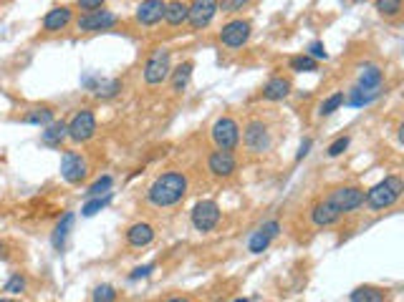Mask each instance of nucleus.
I'll list each match as a JSON object with an SVG mask.
<instances>
[{
	"mask_svg": "<svg viewBox=\"0 0 404 302\" xmlns=\"http://www.w3.org/2000/svg\"><path fill=\"white\" fill-rule=\"evenodd\" d=\"M187 197V177L182 172H165L154 179L152 186L146 189V199L149 204L160 206H174L180 204L182 199Z\"/></svg>",
	"mask_w": 404,
	"mask_h": 302,
	"instance_id": "nucleus-1",
	"label": "nucleus"
},
{
	"mask_svg": "<svg viewBox=\"0 0 404 302\" xmlns=\"http://www.w3.org/2000/svg\"><path fill=\"white\" fill-rule=\"evenodd\" d=\"M404 194V181L399 177H384L379 184H374L369 192H364V202L369 206L371 212H384V209H389L394 206L399 199H402Z\"/></svg>",
	"mask_w": 404,
	"mask_h": 302,
	"instance_id": "nucleus-2",
	"label": "nucleus"
},
{
	"mask_svg": "<svg viewBox=\"0 0 404 302\" xmlns=\"http://www.w3.org/2000/svg\"><path fill=\"white\" fill-rule=\"evenodd\" d=\"M169 73H172V53L167 48L152 51V55L144 63V81L149 86H160L167 81Z\"/></svg>",
	"mask_w": 404,
	"mask_h": 302,
	"instance_id": "nucleus-3",
	"label": "nucleus"
},
{
	"mask_svg": "<svg viewBox=\"0 0 404 302\" xmlns=\"http://www.w3.org/2000/svg\"><path fill=\"white\" fill-rule=\"evenodd\" d=\"M210 136L220 151H233L240 144V126L233 116H220L210 129Z\"/></svg>",
	"mask_w": 404,
	"mask_h": 302,
	"instance_id": "nucleus-4",
	"label": "nucleus"
},
{
	"mask_svg": "<svg viewBox=\"0 0 404 302\" xmlns=\"http://www.w3.org/2000/svg\"><path fill=\"white\" fill-rule=\"evenodd\" d=\"M243 144L245 149L251 151V154H265V151H271V131L268 126L260 121V118H251L243 129Z\"/></svg>",
	"mask_w": 404,
	"mask_h": 302,
	"instance_id": "nucleus-5",
	"label": "nucleus"
},
{
	"mask_svg": "<svg viewBox=\"0 0 404 302\" xmlns=\"http://www.w3.org/2000/svg\"><path fill=\"white\" fill-rule=\"evenodd\" d=\"M66 134H69L71 141H76V144H84L89 139H94L96 134V116H94V111L91 109H81L76 111L71 121L66 124Z\"/></svg>",
	"mask_w": 404,
	"mask_h": 302,
	"instance_id": "nucleus-6",
	"label": "nucleus"
},
{
	"mask_svg": "<svg viewBox=\"0 0 404 302\" xmlns=\"http://www.w3.org/2000/svg\"><path fill=\"white\" fill-rule=\"evenodd\" d=\"M251 33H253V26L251 21H245V18H235V21L225 23L220 28V43H223L225 48H243L245 43L251 41Z\"/></svg>",
	"mask_w": 404,
	"mask_h": 302,
	"instance_id": "nucleus-7",
	"label": "nucleus"
},
{
	"mask_svg": "<svg viewBox=\"0 0 404 302\" xmlns=\"http://www.w3.org/2000/svg\"><path fill=\"white\" fill-rule=\"evenodd\" d=\"M190 220H192V226H195L197 232H212L217 226V222H220V206L212 199L197 202V204L192 206Z\"/></svg>",
	"mask_w": 404,
	"mask_h": 302,
	"instance_id": "nucleus-8",
	"label": "nucleus"
},
{
	"mask_svg": "<svg viewBox=\"0 0 404 302\" xmlns=\"http://www.w3.org/2000/svg\"><path fill=\"white\" fill-rule=\"evenodd\" d=\"M117 23H119V18L112 10L99 8V10H89V13L78 15L76 28L81 33H96V30H109V28H114Z\"/></svg>",
	"mask_w": 404,
	"mask_h": 302,
	"instance_id": "nucleus-9",
	"label": "nucleus"
},
{
	"mask_svg": "<svg viewBox=\"0 0 404 302\" xmlns=\"http://www.w3.org/2000/svg\"><path fill=\"white\" fill-rule=\"evenodd\" d=\"M331 204L339 209L342 214L346 212H354V209H359V206L364 204V189L362 186H339V189H334V192L326 197Z\"/></svg>",
	"mask_w": 404,
	"mask_h": 302,
	"instance_id": "nucleus-10",
	"label": "nucleus"
},
{
	"mask_svg": "<svg viewBox=\"0 0 404 302\" xmlns=\"http://www.w3.org/2000/svg\"><path fill=\"white\" fill-rule=\"evenodd\" d=\"M217 15V0H192L187 6V23L192 30H202Z\"/></svg>",
	"mask_w": 404,
	"mask_h": 302,
	"instance_id": "nucleus-11",
	"label": "nucleus"
},
{
	"mask_svg": "<svg viewBox=\"0 0 404 302\" xmlns=\"http://www.w3.org/2000/svg\"><path fill=\"white\" fill-rule=\"evenodd\" d=\"M280 234V222L278 220H268L251 234L248 240V252L251 254H263L265 249L271 247V242Z\"/></svg>",
	"mask_w": 404,
	"mask_h": 302,
	"instance_id": "nucleus-12",
	"label": "nucleus"
},
{
	"mask_svg": "<svg viewBox=\"0 0 404 302\" xmlns=\"http://www.w3.org/2000/svg\"><path fill=\"white\" fill-rule=\"evenodd\" d=\"M89 174V166H86L84 157L76 154V151H63L61 157V177L69 181V184H81Z\"/></svg>",
	"mask_w": 404,
	"mask_h": 302,
	"instance_id": "nucleus-13",
	"label": "nucleus"
},
{
	"mask_svg": "<svg viewBox=\"0 0 404 302\" xmlns=\"http://www.w3.org/2000/svg\"><path fill=\"white\" fill-rule=\"evenodd\" d=\"M208 169L212 177L217 179H228L233 177V174L237 172V161L235 157H233V151H212L208 157Z\"/></svg>",
	"mask_w": 404,
	"mask_h": 302,
	"instance_id": "nucleus-14",
	"label": "nucleus"
},
{
	"mask_svg": "<svg viewBox=\"0 0 404 302\" xmlns=\"http://www.w3.org/2000/svg\"><path fill=\"white\" fill-rule=\"evenodd\" d=\"M165 6L167 0H142L137 6V23L140 26H157L165 21Z\"/></svg>",
	"mask_w": 404,
	"mask_h": 302,
	"instance_id": "nucleus-15",
	"label": "nucleus"
},
{
	"mask_svg": "<svg viewBox=\"0 0 404 302\" xmlns=\"http://www.w3.org/2000/svg\"><path fill=\"white\" fill-rule=\"evenodd\" d=\"M71 21H74V10L69 6H56L43 15V30L46 33H58V30H66L71 26Z\"/></svg>",
	"mask_w": 404,
	"mask_h": 302,
	"instance_id": "nucleus-16",
	"label": "nucleus"
},
{
	"mask_svg": "<svg viewBox=\"0 0 404 302\" xmlns=\"http://www.w3.org/2000/svg\"><path fill=\"white\" fill-rule=\"evenodd\" d=\"M339 220H342V212H339L328 199L316 202L314 209H311V222H314L316 226H331Z\"/></svg>",
	"mask_w": 404,
	"mask_h": 302,
	"instance_id": "nucleus-17",
	"label": "nucleus"
},
{
	"mask_svg": "<svg viewBox=\"0 0 404 302\" xmlns=\"http://www.w3.org/2000/svg\"><path fill=\"white\" fill-rule=\"evenodd\" d=\"M154 242V226L149 224V222H137V224H132L129 229H126V245L129 247H146V245H152Z\"/></svg>",
	"mask_w": 404,
	"mask_h": 302,
	"instance_id": "nucleus-18",
	"label": "nucleus"
},
{
	"mask_svg": "<svg viewBox=\"0 0 404 302\" xmlns=\"http://www.w3.org/2000/svg\"><path fill=\"white\" fill-rule=\"evenodd\" d=\"M260 94H263L265 101H283V98H288V94H291V81L283 78V76H273L271 81L263 86Z\"/></svg>",
	"mask_w": 404,
	"mask_h": 302,
	"instance_id": "nucleus-19",
	"label": "nucleus"
},
{
	"mask_svg": "<svg viewBox=\"0 0 404 302\" xmlns=\"http://www.w3.org/2000/svg\"><path fill=\"white\" fill-rule=\"evenodd\" d=\"M84 83L94 91V96L101 98V101H109V98H114L119 91H121V81H119V78H101V81H91V78H86Z\"/></svg>",
	"mask_w": 404,
	"mask_h": 302,
	"instance_id": "nucleus-20",
	"label": "nucleus"
},
{
	"mask_svg": "<svg viewBox=\"0 0 404 302\" xmlns=\"http://www.w3.org/2000/svg\"><path fill=\"white\" fill-rule=\"evenodd\" d=\"M71 229H74V214L66 212L61 217V220H58V224H56V229H53V234H51V245H53V249H56V252H63V247H66V240H69Z\"/></svg>",
	"mask_w": 404,
	"mask_h": 302,
	"instance_id": "nucleus-21",
	"label": "nucleus"
},
{
	"mask_svg": "<svg viewBox=\"0 0 404 302\" xmlns=\"http://www.w3.org/2000/svg\"><path fill=\"white\" fill-rule=\"evenodd\" d=\"M66 139H69V134H66V124H63V121H51V124L43 126V131H41V141L46 146H51V149H58Z\"/></svg>",
	"mask_w": 404,
	"mask_h": 302,
	"instance_id": "nucleus-22",
	"label": "nucleus"
},
{
	"mask_svg": "<svg viewBox=\"0 0 404 302\" xmlns=\"http://www.w3.org/2000/svg\"><path fill=\"white\" fill-rule=\"evenodd\" d=\"M351 302H387V290L376 287V285H359L351 290L348 295Z\"/></svg>",
	"mask_w": 404,
	"mask_h": 302,
	"instance_id": "nucleus-23",
	"label": "nucleus"
},
{
	"mask_svg": "<svg viewBox=\"0 0 404 302\" xmlns=\"http://www.w3.org/2000/svg\"><path fill=\"white\" fill-rule=\"evenodd\" d=\"M382 81H384V71L379 69L376 63H367V66L359 71L356 86H359V89H382Z\"/></svg>",
	"mask_w": 404,
	"mask_h": 302,
	"instance_id": "nucleus-24",
	"label": "nucleus"
},
{
	"mask_svg": "<svg viewBox=\"0 0 404 302\" xmlns=\"http://www.w3.org/2000/svg\"><path fill=\"white\" fill-rule=\"evenodd\" d=\"M379 96H382V89H359V86H354V89L348 91L346 103L348 106H354V109H362V106L374 103Z\"/></svg>",
	"mask_w": 404,
	"mask_h": 302,
	"instance_id": "nucleus-25",
	"label": "nucleus"
},
{
	"mask_svg": "<svg viewBox=\"0 0 404 302\" xmlns=\"http://www.w3.org/2000/svg\"><path fill=\"white\" fill-rule=\"evenodd\" d=\"M192 71H195V63L192 61H185V63H180L177 69L172 71V91L174 94H182V91L187 89V83H190V78H192Z\"/></svg>",
	"mask_w": 404,
	"mask_h": 302,
	"instance_id": "nucleus-26",
	"label": "nucleus"
},
{
	"mask_svg": "<svg viewBox=\"0 0 404 302\" xmlns=\"http://www.w3.org/2000/svg\"><path fill=\"white\" fill-rule=\"evenodd\" d=\"M165 21L169 26H182L187 23V3L185 0H169L165 6Z\"/></svg>",
	"mask_w": 404,
	"mask_h": 302,
	"instance_id": "nucleus-27",
	"label": "nucleus"
},
{
	"mask_svg": "<svg viewBox=\"0 0 404 302\" xmlns=\"http://www.w3.org/2000/svg\"><path fill=\"white\" fill-rule=\"evenodd\" d=\"M288 66H291V71H296V73H316V71H319V61H314V58L306 53L293 55L291 61H288Z\"/></svg>",
	"mask_w": 404,
	"mask_h": 302,
	"instance_id": "nucleus-28",
	"label": "nucleus"
},
{
	"mask_svg": "<svg viewBox=\"0 0 404 302\" xmlns=\"http://www.w3.org/2000/svg\"><path fill=\"white\" fill-rule=\"evenodd\" d=\"M26 124H33V126H49L53 121V111L49 106H41V109H31L26 116H23Z\"/></svg>",
	"mask_w": 404,
	"mask_h": 302,
	"instance_id": "nucleus-29",
	"label": "nucleus"
},
{
	"mask_svg": "<svg viewBox=\"0 0 404 302\" xmlns=\"http://www.w3.org/2000/svg\"><path fill=\"white\" fill-rule=\"evenodd\" d=\"M109 202H112V192L104 194V197H91V199L86 202L84 206H81V214H84V217H94V214L101 212V209H104Z\"/></svg>",
	"mask_w": 404,
	"mask_h": 302,
	"instance_id": "nucleus-30",
	"label": "nucleus"
},
{
	"mask_svg": "<svg viewBox=\"0 0 404 302\" xmlns=\"http://www.w3.org/2000/svg\"><path fill=\"white\" fill-rule=\"evenodd\" d=\"M112 184H114V179L109 177V174H104V177L96 179V181H94V184L86 189V197H89V199H91V197H104V194L112 192Z\"/></svg>",
	"mask_w": 404,
	"mask_h": 302,
	"instance_id": "nucleus-31",
	"label": "nucleus"
},
{
	"mask_svg": "<svg viewBox=\"0 0 404 302\" xmlns=\"http://www.w3.org/2000/svg\"><path fill=\"white\" fill-rule=\"evenodd\" d=\"M344 103H346V96H344L342 91H339V94H334V96H328L326 101L321 103L319 114H321V116H331V114H334V111H339V109H342Z\"/></svg>",
	"mask_w": 404,
	"mask_h": 302,
	"instance_id": "nucleus-32",
	"label": "nucleus"
},
{
	"mask_svg": "<svg viewBox=\"0 0 404 302\" xmlns=\"http://www.w3.org/2000/svg\"><path fill=\"white\" fill-rule=\"evenodd\" d=\"M376 10L384 18H397L402 13V0H376Z\"/></svg>",
	"mask_w": 404,
	"mask_h": 302,
	"instance_id": "nucleus-33",
	"label": "nucleus"
},
{
	"mask_svg": "<svg viewBox=\"0 0 404 302\" xmlns=\"http://www.w3.org/2000/svg\"><path fill=\"white\" fill-rule=\"evenodd\" d=\"M91 302H117V290L112 285H99L91 292Z\"/></svg>",
	"mask_w": 404,
	"mask_h": 302,
	"instance_id": "nucleus-34",
	"label": "nucleus"
},
{
	"mask_svg": "<svg viewBox=\"0 0 404 302\" xmlns=\"http://www.w3.org/2000/svg\"><path fill=\"white\" fill-rule=\"evenodd\" d=\"M251 0H217V10H223V13H237V10H243Z\"/></svg>",
	"mask_w": 404,
	"mask_h": 302,
	"instance_id": "nucleus-35",
	"label": "nucleus"
},
{
	"mask_svg": "<svg viewBox=\"0 0 404 302\" xmlns=\"http://www.w3.org/2000/svg\"><path fill=\"white\" fill-rule=\"evenodd\" d=\"M306 55H311L314 61H326L328 51H326V46H323L321 41H311V43H308V48H306Z\"/></svg>",
	"mask_w": 404,
	"mask_h": 302,
	"instance_id": "nucleus-36",
	"label": "nucleus"
},
{
	"mask_svg": "<svg viewBox=\"0 0 404 302\" xmlns=\"http://www.w3.org/2000/svg\"><path fill=\"white\" fill-rule=\"evenodd\" d=\"M348 144H351V139H348V136H342V139H336L334 144L328 146V151H326V154H328V157H331V159H336V157H342L344 151H346V149H348Z\"/></svg>",
	"mask_w": 404,
	"mask_h": 302,
	"instance_id": "nucleus-37",
	"label": "nucleus"
},
{
	"mask_svg": "<svg viewBox=\"0 0 404 302\" xmlns=\"http://www.w3.org/2000/svg\"><path fill=\"white\" fill-rule=\"evenodd\" d=\"M23 290H26V277L23 275H13L6 282V292H10V295H18Z\"/></svg>",
	"mask_w": 404,
	"mask_h": 302,
	"instance_id": "nucleus-38",
	"label": "nucleus"
},
{
	"mask_svg": "<svg viewBox=\"0 0 404 302\" xmlns=\"http://www.w3.org/2000/svg\"><path fill=\"white\" fill-rule=\"evenodd\" d=\"M104 3L106 0H76V6L81 8V10H99V8H104Z\"/></svg>",
	"mask_w": 404,
	"mask_h": 302,
	"instance_id": "nucleus-39",
	"label": "nucleus"
},
{
	"mask_svg": "<svg viewBox=\"0 0 404 302\" xmlns=\"http://www.w3.org/2000/svg\"><path fill=\"white\" fill-rule=\"evenodd\" d=\"M152 272H154V265H144V267L132 269V275H129V280H142V277H149Z\"/></svg>",
	"mask_w": 404,
	"mask_h": 302,
	"instance_id": "nucleus-40",
	"label": "nucleus"
},
{
	"mask_svg": "<svg viewBox=\"0 0 404 302\" xmlns=\"http://www.w3.org/2000/svg\"><path fill=\"white\" fill-rule=\"evenodd\" d=\"M311 144H314V141H311V139H303V141H301V146H298V154H296V161H301V159L306 157L308 151H311Z\"/></svg>",
	"mask_w": 404,
	"mask_h": 302,
	"instance_id": "nucleus-41",
	"label": "nucleus"
},
{
	"mask_svg": "<svg viewBox=\"0 0 404 302\" xmlns=\"http://www.w3.org/2000/svg\"><path fill=\"white\" fill-rule=\"evenodd\" d=\"M165 302H192L190 297H185V295H174V297H167Z\"/></svg>",
	"mask_w": 404,
	"mask_h": 302,
	"instance_id": "nucleus-42",
	"label": "nucleus"
},
{
	"mask_svg": "<svg viewBox=\"0 0 404 302\" xmlns=\"http://www.w3.org/2000/svg\"><path fill=\"white\" fill-rule=\"evenodd\" d=\"M0 302H23V300H15V297H0Z\"/></svg>",
	"mask_w": 404,
	"mask_h": 302,
	"instance_id": "nucleus-43",
	"label": "nucleus"
},
{
	"mask_svg": "<svg viewBox=\"0 0 404 302\" xmlns=\"http://www.w3.org/2000/svg\"><path fill=\"white\" fill-rule=\"evenodd\" d=\"M235 302H251V300H248V297H237Z\"/></svg>",
	"mask_w": 404,
	"mask_h": 302,
	"instance_id": "nucleus-44",
	"label": "nucleus"
}]
</instances>
